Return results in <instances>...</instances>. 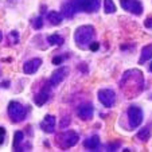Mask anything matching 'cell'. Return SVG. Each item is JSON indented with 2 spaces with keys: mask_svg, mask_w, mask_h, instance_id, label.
Masks as SVG:
<instances>
[{
  "mask_svg": "<svg viewBox=\"0 0 152 152\" xmlns=\"http://www.w3.org/2000/svg\"><path fill=\"white\" fill-rule=\"evenodd\" d=\"M1 38H3V35H1V31H0V40H1Z\"/></svg>",
  "mask_w": 152,
  "mask_h": 152,
  "instance_id": "25",
  "label": "cell"
},
{
  "mask_svg": "<svg viewBox=\"0 0 152 152\" xmlns=\"http://www.w3.org/2000/svg\"><path fill=\"white\" fill-rule=\"evenodd\" d=\"M47 19L50 20V23L51 24H55V26H58V24H61V22H62V15L59 14V12H50L49 15H47Z\"/></svg>",
  "mask_w": 152,
  "mask_h": 152,
  "instance_id": "15",
  "label": "cell"
},
{
  "mask_svg": "<svg viewBox=\"0 0 152 152\" xmlns=\"http://www.w3.org/2000/svg\"><path fill=\"white\" fill-rule=\"evenodd\" d=\"M100 8V0H69L63 6L65 16L72 18L77 11L96 12Z\"/></svg>",
  "mask_w": 152,
  "mask_h": 152,
  "instance_id": "1",
  "label": "cell"
},
{
  "mask_svg": "<svg viewBox=\"0 0 152 152\" xmlns=\"http://www.w3.org/2000/svg\"><path fill=\"white\" fill-rule=\"evenodd\" d=\"M23 141H24L23 132H20V131L15 132V136H14V149H15V151H18V148H19V144L23 143Z\"/></svg>",
  "mask_w": 152,
  "mask_h": 152,
  "instance_id": "18",
  "label": "cell"
},
{
  "mask_svg": "<svg viewBox=\"0 0 152 152\" xmlns=\"http://www.w3.org/2000/svg\"><path fill=\"white\" fill-rule=\"evenodd\" d=\"M126 113H128V120H129L131 129L137 128L141 124V121H143V112H141V109L137 108V106H129Z\"/></svg>",
  "mask_w": 152,
  "mask_h": 152,
  "instance_id": "4",
  "label": "cell"
},
{
  "mask_svg": "<svg viewBox=\"0 0 152 152\" xmlns=\"http://www.w3.org/2000/svg\"><path fill=\"white\" fill-rule=\"evenodd\" d=\"M40 65H42V59H40V58L30 59V61H27V62L24 63L23 72L26 73V74H34V73L40 67Z\"/></svg>",
  "mask_w": 152,
  "mask_h": 152,
  "instance_id": "8",
  "label": "cell"
},
{
  "mask_svg": "<svg viewBox=\"0 0 152 152\" xmlns=\"http://www.w3.org/2000/svg\"><path fill=\"white\" fill-rule=\"evenodd\" d=\"M83 145L88 149H90V151H94V149L98 148V145H100V137H98V136H92V137L88 139V140L83 143Z\"/></svg>",
  "mask_w": 152,
  "mask_h": 152,
  "instance_id": "14",
  "label": "cell"
},
{
  "mask_svg": "<svg viewBox=\"0 0 152 152\" xmlns=\"http://www.w3.org/2000/svg\"><path fill=\"white\" fill-rule=\"evenodd\" d=\"M77 115L81 120H90L93 117V106L92 105H81L78 106Z\"/></svg>",
  "mask_w": 152,
  "mask_h": 152,
  "instance_id": "11",
  "label": "cell"
},
{
  "mask_svg": "<svg viewBox=\"0 0 152 152\" xmlns=\"http://www.w3.org/2000/svg\"><path fill=\"white\" fill-rule=\"evenodd\" d=\"M152 58V43L144 46L141 49V55H140V59H139V63H145L147 61H149Z\"/></svg>",
  "mask_w": 152,
  "mask_h": 152,
  "instance_id": "13",
  "label": "cell"
},
{
  "mask_svg": "<svg viewBox=\"0 0 152 152\" xmlns=\"http://www.w3.org/2000/svg\"><path fill=\"white\" fill-rule=\"evenodd\" d=\"M120 4L128 12H132L135 15L143 14V4L139 0H120Z\"/></svg>",
  "mask_w": 152,
  "mask_h": 152,
  "instance_id": "7",
  "label": "cell"
},
{
  "mask_svg": "<svg viewBox=\"0 0 152 152\" xmlns=\"http://www.w3.org/2000/svg\"><path fill=\"white\" fill-rule=\"evenodd\" d=\"M50 86H51V85L49 83V86L43 88V89L40 90V92L38 93L37 96H35V104H37L38 106L43 105V104L49 100V97H50Z\"/></svg>",
  "mask_w": 152,
  "mask_h": 152,
  "instance_id": "12",
  "label": "cell"
},
{
  "mask_svg": "<svg viewBox=\"0 0 152 152\" xmlns=\"http://www.w3.org/2000/svg\"><path fill=\"white\" fill-rule=\"evenodd\" d=\"M144 24H145L147 28H152V18H148V19L144 22Z\"/></svg>",
  "mask_w": 152,
  "mask_h": 152,
  "instance_id": "23",
  "label": "cell"
},
{
  "mask_svg": "<svg viewBox=\"0 0 152 152\" xmlns=\"http://www.w3.org/2000/svg\"><path fill=\"white\" fill-rule=\"evenodd\" d=\"M66 74H67V69H66V67H59V69H58L57 72H55L54 74L51 75V78H50L49 83H50L51 86L58 85V83H61L63 80H65Z\"/></svg>",
  "mask_w": 152,
  "mask_h": 152,
  "instance_id": "10",
  "label": "cell"
},
{
  "mask_svg": "<svg viewBox=\"0 0 152 152\" xmlns=\"http://www.w3.org/2000/svg\"><path fill=\"white\" fill-rule=\"evenodd\" d=\"M40 126H42V129L45 131V132H47V133L55 132V117L54 116H51V115L45 116L43 121L40 123Z\"/></svg>",
  "mask_w": 152,
  "mask_h": 152,
  "instance_id": "9",
  "label": "cell"
},
{
  "mask_svg": "<svg viewBox=\"0 0 152 152\" xmlns=\"http://www.w3.org/2000/svg\"><path fill=\"white\" fill-rule=\"evenodd\" d=\"M104 8H105L106 14H113L116 11V6L113 3V0H105L104 1Z\"/></svg>",
  "mask_w": 152,
  "mask_h": 152,
  "instance_id": "19",
  "label": "cell"
},
{
  "mask_svg": "<svg viewBox=\"0 0 152 152\" xmlns=\"http://www.w3.org/2000/svg\"><path fill=\"white\" fill-rule=\"evenodd\" d=\"M8 116H10V118H11V121H14V123L23 121L27 116L26 106H23L22 104L16 102V101H12L8 105Z\"/></svg>",
  "mask_w": 152,
  "mask_h": 152,
  "instance_id": "3",
  "label": "cell"
},
{
  "mask_svg": "<svg viewBox=\"0 0 152 152\" xmlns=\"http://www.w3.org/2000/svg\"><path fill=\"white\" fill-rule=\"evenodd\" d=\"M32 26H34V28H37V30H39L40 27L43 26V20H42V18H37V19L34 20V23H32Z\"/></svg>",
  "mask_w": 152,
  "mask_h": 152,
  "instance_id": "20",
  "label": "cell"
},
{
  "mask_svg": "<svg viewBox=\"0 0 152 152\" xmlns=\"http://www.w3.org/2000/svg\"><path fill=\"white\" fill-rule=\"evenodd\" d=\"M90 50L92 51H96V50H98V47H100V45H98V42H93V43H90Z\"/></svg>",
  "mask_w": 152,
  "mask_h": 152,
  "instance_id": "22",
  "label": "cell"
},
{
  "mask_svg": "<svg viewBox=\"0 0 152 152\" xmlns=\"http://www.w3.org/2000/svg\"><path fill=\"white\" fill-rule=\"evenodd\" d=\"M47 42H49V45H51V46H62L63 45V38L59 37V35H50L49 38H47Z\"/></svg>",
  "mask_w": 152,
  "mask_h": 152,
  "instance_id": "16",
  "label": "cell"
},
{
  "mask_svg": "<svg viewBox=\"0 0 152 152\" xmlns=\"http://www.w3.org/2000/svg\"><path fill=\"white\" fill-rule=\"evenodd\" d=\"M4 136H6V129L3 126H0V144L4 141Z\"/></svg>",
  "mask_w": 152,
  "mask_h": 152,
  "instance_id": "21",
  "label": "cell"
},
{
  "mask_svg": "<svg viewBox=\"0 0 152 152\" xmlns=\"http://www.w3.org/2000/svg\"><path fill=\"white\" fill-rule=\"evenodd\" d=\"M93 37H94V28L92 26H81L75 30L74 39L75 43L81 47H85L88 45H90Z\"/></svg>",
  "mask_w": 152,
  "mask_h": 152,
  "instance_id": "2",
  "label": "cell"
},
{
  "mask_svg": "<svg viewBox=\"0 0 152 152\" xmlns=\"http://www.w3.org/2000/svg\"><path fill=\"white\" fill-rule=\"evenodd\" d=\"M149 136H151V131H149V126H145V128H143L140 132L136 135V137H137L140 141H147V140L149 139Z\"/></svg>",
  "mask_w": 152,
  "mask_h": 152,
  "instance_id": "17",
  "label": "cell"
},
{
  "mask_svg": "<svg viewBox=\"0 0 152 152\" xmlns=\"http://www.w3.org/2000/svg\"><path fill=\"white\" fill-rule=\"evenodd\" d=\"M61 62H62V58L61 57H55L54 59H53V63H54V65H59Z\"/></svg>",
  "mask_w": 152,
  "mask_h": 152,
  "instance_id": "24",
  "label": "cell"
},
{
  "mask_svg": "<svg viewBox=\"0 0 152 152\" xmlns=\"http://www.w3.org/2000/svg\"><path fill=\"white\" fill-rule=\"evenodd\" d=\"M149 70H151V72H152V63H151V66H149Z\"/></svg>",
  "mask_w": 152,
  "mask_h": 152,
  "instance_id": "26",
  "label": "cell"
},
{
  "mask_svg": "<svg viewBox=\"0 0 152 152\" xmlns=\"http://www.w3.org/2000/svg\"><path fill=\"white\" fill-rule=\"evenodd\" d=\"M98 100L106 108H110V106L115 105L116 102V96L115 92L110 89H101L98 90Z\"/></svg>",
  "mask_w": 152,
  "mask_h": 152,
  "instance_id": "5",
  "label": "cell"
},
{
  "mask_svg": "<svg viewBox=\"0 0 152 152\" xmlns=\"http://www.w3.org/2000/svg\"><path fill=\"white\" fill-rule=\"evenodd\" d=\"M77 143H78V135L74 132V131H67V132L63 133L59 139L61 148H63V149L74 147Z\"/></svg>",
  "mask_w": 152,
  "mask_h": 152,
  "instance_id": "6",
  "label": "cell"
}]
</instances>
